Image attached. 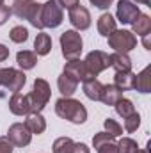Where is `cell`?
<instances>
[{
	"label": "cell",
	"mask_w": 151,
	"mask_h": 153,
	"mask_svg": "<svg viewBox=\"0 0 151 153\" xmlns=\"http://www.w3.org/2000/svg\"><path fill=\"white\" fill-rule=\"evenodd\" d=\"M55 114L66 121L75 123V125H82L87 119V109L84 107L82 102L62 96L55 102Z\"/></svg>",
	"instance_id": "6da1fadb"
},
{
	"label": "cell",
	"mask_w": 151,
	"mask_h": 153,
	"mask_svg": "<svg viewBox=\"0 0 151 153\" xmlns=\"http://www.w3.org/2000/svg\"><path fill=\"white\" fill-rule=\"evenodd\" d=\"M11 11L18 18L29 20L30 25H34L36 29H43V25H41V4H36L32 0H14Z\"/></svg>",
	"instance_id": "7a4b0ae2"
},
{
	"label": "cell",
	"mask_w": 151,
	"mask_h": 153,
	"mask_svg": "<svg viewBox=\"0 0 151 153\" xmlns=\"http://www.w3.org/2000/svg\"><path fill=\"white\" fill-rule=\"evenodd\" d=\"M50 84L44 78H36L34 80V87L32 91L27 94L29 96V103H30V112H41L48 100H50Z\"/></svg>",
	"instance_id": "3957f363"
},
{
	"label": "cell",
	"mask_w": 151,
	"mask_h": 153,
	"mask_svg": "<svg viewBox=\"0 0 151 153\" xmlns=\"http://www.w3.org/2000/svg\"><path fill=\"white\" fill-rule=\"evenodd\" d=\"M64 14L57 0H46L41 4V25L43 29H55L62 23Z\"/></svg>",
	"instance_id": "277c9868"
},
{
	"label": "cell",
	"mask_w": 151,
	"mask_h": 153,
	"mask_svg": "<svg viewBox=\"0 0 151 153\" xmlns=\"http://www.w3.org/2000/svg\"><path fill=\"white\" fill-rule=\"evenodd\" d=\"M82 36L76 30H66L61 34V48H62V55L68 61L78 59L82 53Z\"/></svg>",
	"instance_id": "5b68a950"
},
{
	"label": "cell",
	"mask_w": 151,
	"mask_h": 153,
	"mask_svg": "<svg viewBox=\"0 0 151 153\" xmlns=\"http://www.w3.org/2000/svg\"><path fill=\"white\" fill-rule=\"evenodd\" d=\"M109 46L114 48L115 52L128 53L130 50H133L137 46V38L130 30H117L115 29L112 34L109 36Z\"/></svg>",
	"instance_id": "8992f818"
},
{
	"label": "cell",
	"mask_w": 151,
	"mask_h": 153,
	"mask_svg": "<svg viewBox=\"0 0 151 153\" xmlns=\"http://www.w3.org/2000/svg\"><path fill=\"white\" fill-rule=\"evenodd\" d=\"M27 82V76L23 71L14 68H2L0 70V85L9 89L11 93H20Z\"/></svg>",
	"instance_id": "52a82bcc"
},
{
	"label": "cell",
	"mask_w": 151,
	"mask_h": 153,
	"mask_svg": "<svg viewBox=\"0 0 151 153\" xmlns=\"http://www.w3.org/2000/svg\"><path fill=\"white\" fill-rule=\"evenodd\" d=\"M84 64H85V68L91 75L96 76L110 66V59H109V53H105L101 50H93V52L87 53Z\"/></svg>",
	"instance_id": "ba28073f"
},
{
	"label": "cell",
	"mask_w": 151,
	"mask_h": 153,
	"mask_svg": "<svg viewBox=\"0 0 151 153\" xmlns=\"http://www.w3.org/2000/svg\"><path fill=\"white\" fill-rule=\"evenodd\" d=\"M5 137L13 143V146H18V148H25V146H29L30 141H32V134L29 132V128H27L23 123H14V125H11Z\"/></svg>",
	"instance_id": "9c48e42d"
},
{
	"label": "cell",
	"mask_w": 151,
	"mask_h": 153,
	"mask_svg": "<svg viewBox=\"0 0 151 153\" xmlns=\"http://www.w3.org/2000/svg\"><path fill=\"white\" fill-rule=\"evenodd\" d=\"M139 14H141V11H139V7H137L133 2H130V0H119V2H117L115 16H117V20H119L121 23L132 25V23L137 20Z\"/></svg>",
	"instance_id": "30bf717a"
},
{
	"label": "cell",
	"mask_w": 151,
	"mask_h": 153,
	"mask_svg": "<svg viewBox=\"0 0 151 153\" xmlns=\"http://www.w3.org/2000/svg\"><path fill=\"white\" fill-rule=\"evenodd\" d=\"M62 73L68 75L70 78H73L75 82H85V80H89V78H94V76L87 71L84 61H80V59L68 61L66 66H64V71H62Z\"/></svg>",
	"instance_id": "8fae6325"
},
{
	"label": "cell",
	"mask_w": 151,
	"mask_h": 153,
	"mask_svg": "<svg viewBox=\"0 0 151 153\" xmlns=\"http://www.w3.org/2000/svg\"><path fill=\"white\" fill-rule=\"evenodd\" d=\"M70 22L76 30H87L91 27V14L84 5H76L73 9H70Z\"/></svg>",
	"instance_id": "7c38bea8"
},
{
	"label": "cell",
	"mask_w": 151,
	"mask_h": 153,
	"mask_svg": "<svg viewBox=\"0 0 151 153\" xmlns=\"http://www.w3.org/2000/svg\"><path fill=\"white\" fill-rule=\"evenodd\" d=\"M9 111L14 116H27L30 114V103H29V96L21 94V93H13L11 100H9Z\"/></svg>",
	"instance_id": "4fadbf2b"
},
{
	"label": "cell",
	"mask_w": 151,
	"mask_h": 153,
	"mask_svg": "<svg viewBox=\"0 0 151 153\" xmlns=\"http://www.w3.org/2000/svg\"><path fill=\"white\" fill-rule=\"evenodd\" d=\"M23 125L29 128L30 134H36V135L43 134L46 130V121L41 116V112H30V114H27V119H25Z\"/></svg>",
	"instance_id": "5bb4252c"
},
{
	"label": "cell",
	"mask_w": 151,
	"mask_h": 153,
	"mask_svg": "<svg viewBox=\"0 0 151 153\" xmlns=\"http://www.w3.org/2000/svg\"><path fill=\"white\" fill-rule=\"evenodd\" d=\"M84 84V94L89 98V100H93V102H100L101 100V91H103V84L100 82V80H96V78H89V80H85V82H82Z\"/></svg>",
	"instance_id": "9a60e30c"
},
{
	"label": "cell",
	"mask_w": 151,
	"mask_h": 153,
	"mask_svg": "<svg viewBox=\"0 0 151 153\" xmlns=\"http://www.w3.org/2000/svg\"><path fill=\"white\" fill-rule=\"evenodd\" d=\"M110 59V66L117 71H132V59L128 57V53H121V52H115L112 55H109Z\"/></svg>",
	"instance_id": "2e32d148"
},
{
	"label": "cell",
	"mask_w": 151,
	"mask_h": 153,
	"mask_svg": "<svg viewBox=\"0 0 151 153\" xmlns=\"http://www.w3.org/2000/svg\"><path fill=\"white\" fill-rule=\"evenodd\" d=\"M133 89H137L139 93H144V94L151 91V66H146L139 75H135Z\"/></svg>",
	"instance_id": "e0dca14e"
},
{
	"label": "cell",
	"mask_w": 151,
	"mask_h": 153,
	"mask_svg": "<svg viewBox=\"0 0 151 153\" xmlns=\"http://www.w3.org/2000/svg\"><path fill=\"white\" fill-rule=\"evenodd\" d=\"M133 82H135V73H132V71H117L114 76V85L121 93L133 89Z\"/></svg>",
	"instance_id": "ac0fdd59"
},
{
	"label": "cell",
	"mask_w": 151,
	"mask_h": 153,
	"mask_svg": "<svg viewBox=\"0 0 151 153\" xmlns=\"http://www.w3.org/2000/svg\"><path fill=\"white\" fill-rule=\"evenodd\" d=\"M57 87H59V93L64 96V98H71L75 94L76 87H78V82H75L73 78H70L68 75H62L57 78Z\"/></svg>",
	"instance_id": "d6986e66"
},
{
	"label": "cell",
	"mask_w": 151,
	"mask_h": 153,
	"mask_svg": "<svg viewBox=\"0 0 151 153\" xmlns=\"http://www.w3.org/2000/svg\"><path fill=\"white\" fill-rule=\"evenodd\" d=\"M16 62L18 66L25 71V70H32L36 64H38V55L30 50H21L16 53Z\"/></svg>",
	"instance_id": "ffe728a7"
},
{
	"label": "cell",
	"mask_w": 151,
	"mask_h": 153,
	"mask_svg": "<svg viewBox=\"0 0 151 153\" xmlns=\"http://www.w3.org/2000/svg\"><path fill=\"white\" fill-rule=\"evenodd\" d=\"M115 30V20L110 13H103L100 18H98V32L105 38H109Z\"/></svg>",
	"instance_id": "44dd1931"
},
{
	"label": "cell",
	"mask_w": 151,
	"mask_h": 153,
	"mask_svg": "<svg viewBox=\"0 0 151 153\" xmlns=\"http://www.w3.org/2000/svg\"><path fill=\"white\" fill-rule=\"evenodd\" d=\"M123 98V93L114 85V84H109V85H103V91H101V100L105 105H115L117 100Z\"/></svg>",
	"instance_id": "7402d4cb"
},
{
	"label": "cell",
	"mask_w": 151,
	"mask_h": 153,
	"mask_svg": "<svg viewBox=\"0 0 151 153\" xmlns=\"http://www.w3.org/2000/svg\"><path fill=\"white\" fill-rule=\"evenodd\" d=\"M52 50V38L44 32H39L34 41V53L36 55H48Z\"/></svg>",
	"instance_id": "603a6c76"
},
{
	"label": "cell",
	"mask_w": 151,
	"mask_h": 153,
	"mask_svg": "<svg viewBox=\"0 0 151 153\" xmlns=\"http://www.w3.org/2000/svg\"><path fill=\"white\" fill-rule=\"evenodd\" d=\"M133 27V32L137 36H144V34H150L151 32V18L148 14H139L137 20L132 23Z\"/></svg>",
	"instance_id": "cb8c5ba5"
},
{
	"label": "cell",
	"mask_w": 151,
	"mask_h": 153,
	"mask_svg": "<svg viewBox=\"0 0 151 153\" xmlns=\"http://www.w3.org/2000/svg\"><path fill=\"white\" fill-rule=\"evenodd\" d=\"M114 107H115V112L121 116V117H126V116H130V114L135 112V105H133L132 100H128V98L117 100V103H115Z\"/></svg>",
	"instance_id": "d4e9b609"
},
{
	"label": "cell",
	"mask_w": 151,
	"mask_h": 153,
	"mask_svg": "<svg viewBox=\"0 0 151 153\" xmlns=\"http://www.w3.org/2000/svg\"><path fill=\"white\" fill-rule=\"evenodd\" d=\"M9 38H11L13 43H25V41L29 39V30H27L23 25H16V27L11 29Z\"/></svg>",
	"instance_id": "484cf974"
},
{
	"label": "cell",
	"mask_w": 151,
	"mask_h": 153,
	"mask_svg": "<svg viewBox=\"0 0 151 153\" xmlns=\"http://www.w3.org/2000/svg\"><path fill=\"white\" fill-rule=\"evenodd\" d=\"M117 152L119 153H137L139 152V146L133 139L130 137H123L119 143H117Z\"/></svg>",
	"instance_id": "4316f807"
},
{
	"label": "cell",
	"mask_w": 151,
	"mask_h": 153,
	"mask_svg": "<svg viewBox=\"0 0 151 153\" xmlns=\"http://www.w3.org/2000/svg\"><path fill=\"white\" fill-rule=\"evenodd\" d=\"M71 144H73V139H70V137H59V139L53 141L52 150H53V153H68L70 148H71Z\"/></svg>",
	"instance_id": "83f0119b"
},
{
	"label": "cell",
	"mask_w": 151,
	"mask_h": 153,
	"mask_svg": "<svg viewBox=\"0 0 151 153\" xmlns=\"http://www.w3.org/2000/svg\"><path fill=\"white\" fill-rule=\"evenodd\" d=\"M139 125H141V116L137 114V112H133V114H130V116L124 117V130H126L128 134L135 132V130L139 128Z\"/></svg>",
	"instance_id": "f1b7e54d"
},
{
	"label": "cell",
	"mask_w": 151,
	"mask_h": 153,
	"mask_svg": "<svg viewBox=\"0 0 151 153\" xmlns=\"http://www.w3.org/2000/svg\"><path fill=\"white\" fill-rule=\"evenodd\" d=\"M103 125H105V130H107L110 135H114V137H117V135L123 134V126H121L115 119H112V117H107V119L103 121Z\"/></svg>",
	"instance_id": "f546056e"
},
{
	"label": "cell",
	"mask_w": 151,
	"mask_h": 153,
	"mask_svg": "<svg viewBox=\"0 0 151 153\" xmlns=\"http://www.w3.org/2000/svg\"><path fill=\"white\" fill-rule=\"evenodd\" d=\"M96 150H98V153H119L117 152V143H115V139H110V141L101 143Z\"/></svg>",
	"instance_id": "4dcf8cb0"
},
{
	"label": "cell",
	"mask_w": 151,
	"mask_h": 153,
	"mask_svg": "<svg viewBox=\"0 0 151 153\" xmlns=\"http://www.w3.org/2000/svg\"><path fill=\"white\" fill-rule=\"evenodd\" d=\"M13 14V11H11V7L9 5H5L4 2L0 4V25H4L7 20H9V16Z\"/></svg>",
	"instance_id": "1f68e13d"
},
{
	"label": "cell",
	"mask_w": 151,
	"mask_h": 153,
	"mask_svg": "<svg viewBox=\"0 0 151 153\" xmlns=\"http://www.w3.org/2000/svg\"><path fill=\"white\" fill-rule=\"evenodd\" d=\"M13 143L7 139V137H0V153H13Z\"/></svg>",
	"instance_id": "d6a6232c"
},
{
	"label": "cell",
	"mask_w": 151,
	"mask_h": 153,
	"mask_svg": "<svg viewBox=\"0 0 151 153\" xmlns=\"http://www.w3.org/2000/svg\"><path fill=\"white\" fill-rule=\"evenodd\" d=\"M68 153H91V152H89V148L84 143H73Z\"/></svg>",
	"instance_id": "836d02e7"
},
{
	"label": "cell",
	"mask_w": 151,
	"mask_h": 153,
	"mask_svg": "<svg viewBox=\"0 0 151 153\" xmlns=\"http://www.w3.org/2000/svg\"><path fill=\"white\" fill-rule=\"evenodd\" d=\"M59 2V5L61 7H64V9H73V7H76L78 4H80V0H57Z\"/></svg>",
	"instance_id": "e575fe53"
},
{
	"label": "cell",
	"mask_w": 151,
	"mask_h": 153,
	"mask_svg": "<svg viewBox=\"0 0 151 153\" xmlns=\"http://www.w3.org/2000/svg\"><path fill=\"white\" fill-rule=\"evenodd\" d=\"M94 7H98V9H109L110 7V4H112V0H89Z\"/></svg>",
	"instance_id": "d590c367"
},
{
	"label": "cell",
	"mask_w": 151,
	"mask_h": 153,
	"mask_svg": "<svg viewBox=\"0 0 151 153\" xmlns=\"http://www.w3.org/2000/svg\"><path fill=\"white\" fill-rule=\"evenodd\" d=\"M7 59H9V48L5 45H0V62H4Z\"/></svg>",
	"instance_id": "8d00e7d4"
},
{
	"label": "cell",
	"mask_w": 151,
	"mask_h": 153,
	"mask_svg": "<svg viewBox=\"0 0 151 153\" xmlns=\"http://www.w3.org/2000/svg\"><path fill=\"white\" fill-rule=\"evenodd\" d=\"M150 36H151V32H150V34H144V36H142V45H144V48H146V50H151Z\"/></svg>",
	"instance_id": "74e56055"
},
{
	"label": "cell",
	"mask_w": 151,
	"mask_h": 153,
	"mask_svg": "<svg viewBox=\"0 0 151 153\" xmlns=\"http://www.w3.org/2000/svg\"><path fill=\"white\" fill-rule=\"evenodd\" d=\"M137 4H144V5H150V0H135Z\"/></svg>",
	"instance_id": "f35d334b"
},
{
	"label": "cell",
	"mask_w": 151,
	"mask_h": 153,
	"mask_svg": "<svg viewBox=\"0 0 151 153\" xmlns=\"http://www.w3.org/2000/svg\"><path fill=\"white\" fill-rule=\"evenodd\" d=\"M137 153H148V150H139Z\"/></svg>",
	"instance_id": "ab89813d"
},
{
	"label": "cell",
	"mask_w": 151,
	"mask_h": 153,
	"mask_svg": "<svg viewBox=\"0 0 151 153\" xmlns=\"http://www.w3.org/2000/svg\"><path fill=\"white\" fill-rule=\"evenodd\" d=\"M2 2H4V0H0V4H2Z\"/></svg>",
	"instance_id": "60d3db41"
}]
</instances>
